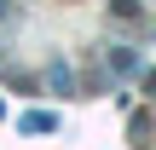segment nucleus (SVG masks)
Masks as SVG:
<instances>
[{"mask_svg":"<svg viewBox=\"0 0 156 150\" xmlns=\"http://www.w3.org/2000/svg\"><path fill=\"white\" fill-rule=\"evenodd\" d=\"M110 64H116V69H122V75H133V69H139V58H133V52H127V46H116V52H110Z\"/></svg>","mask_w":156,"mask_h":150,"instance_id":"obj_1","label":"nucleus"},{"mask_svg":"<svg viewBox=\"0 0 156 150\" xmlns=\"http://www.w3.org/2000/svg\"><path fill=\"white\" fill-rule=\"evenodd\" d=\"M145 92H151V98H156V75H151V81H145Z\"/></svg>","mask_w":156,"mask_h":150,"instance_id":"obj_2","label":"nucleus"}]
</instances>
